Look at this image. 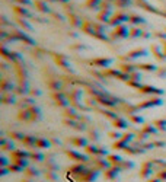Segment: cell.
I'll return each mask as SVG.
<instances>
[{"mask_svg":"<svg viewBox=\"0 0 166 182\" xmlns=\"http://www.w3.org/2000/svg\"><path fill=\"white\" fill-rule=\"evenodd\" d=\"M124 21H130V18L127 13H123V12H118L115 16L112 18V21H111V24L112 25H115V24H120V22H124Z\"/></svg>","mask_w":166,"mask_h":182,"instance_id":"cell-1","label":"cell"},{"mask_svg":"<svg viewBox=\"0 0 166 182\" xmlns=\"http://www.w3.org/2000/svg\"><path fill=\"white\" fill-rule=\"evenodd\" d=\"M35 6L40 9L41 12H50V8H48V5H47V3H44L42 0H35Z\"/></svg>","mask_w":166,"mask_h":182,"instance_id":"cell-2","label":"cell"},{"mask_svg":"<svg viewBox=\"0 0 166 182\" xmlns=\"http://www.w3.org/2000/svg\"><path fill=\"white\" fill-rule=\"evenodd\" d=\"M139 6L144 8L146 10H149V12H155V13H158V10L153 8V6H150V5L147 3V2H146V0H141V2H139Z\"/></svg>","mask_w":166,"mask_h":182,"instance_id":"cell-3","label":"cell"},{"mask_svg":"<svg viewBox=\"0 0 166 182\" xmlns=\"http://www.w3.org/2000/svg\"><path fill=\"white\" fill-rule=\"evenodd\" d=\"M15 12H16L18 15H24V16H31V13L28 12V9L22 8V6H15Z\"/></svg>","mask_w":166,"mask_h":182,"instance_id":"cell-4","label":"cell"},{"mask_svg":"<svg viewBox=\"0 0 166 182\" xmlns=\"http://www.w3.org/2000/svg\"><path fill=\"white\" fill-rule=\"evenodd\" d=\"M111 16V9H104L102 12L99 13V19L101 21H108V18Z\"/></svg>","mask_w":166,"mask_h":182,"instance_id":"cell-5","label":"cell"},{"mask_svg":"<svg viewBox=\"0 0 166 182\" xmlns=\"http://www.w3.org/2000/svg\"><path fill=\"white\" fill-rule=\"evenodd\" d=\"M101 3H102V0H88V2H86V6L91 9H95V8H98Z\"/></svg>","mask_w":166,"mask_h":182,"instance_id":"cell-6","label":"cell"},{"mask_svg":"<svg viewBox=\"0 0 166 182\" xmlns=\"http://www.w3.org/2000/svg\"><path fill=\"white\" fill-rule=\"evenodd\" d=\"M115 5L120 6V8H124V6H128V5H130V0H115Z\"/></svg>","mask_w":166,"mask_h":182,"instance_id":"cell-7","label":"cell"},{"mask_svg":"<svg viewBox=\"0 0 166 182\" xmlns=\"http://www.w3.org/2000/svg\"><path fill=\"white\" fill-rule=\"evenodd\" d=\"M130 22H133V24H139V22H144V19L140 16H131L130 18Z\"/></svg>","mask_w":166,"mask_h":182,"instance_id":"cell-8","label":"cell"},{"mask_svg":"<svg viewBox=\"0 0 166 182\" xmlns=\"http://www.w3.org/2000/svg\"><path fill=\"white\" fill-rule=\"evenodd\" d=\"M18 3H21V5H31V0H15Z\"/></svg>","mask_w":166,"mask_h":182,"instance_id":"cell-9","label":"cell"},{"mask_svg":"<svg viewBox=\"0 0 166 182\" xmlns=\"http://www.w3.org/2000/svg\"><path fill=\"white\" fill-rule=\"evenodd\" d=\"M58 2H63V3H66V2H69V0H58Z\"/></svg>","mask_w":166,"mask_h":182,"instance_id":"cell-10","label":"cell"},{"mask_svg":"<svg viewBox=\"0 0 166 182\" xmlns=\"http://www.w3.org/2000/svg\"><path fill=\"white\" fill-rule=\"evenodd\" d=\"M165 15H166V13H165Z\"/></svg>","mask_w":166,"mask_h":182,"instance_id":"cell-11","label":"cell"}]
</instances>
